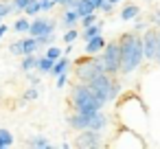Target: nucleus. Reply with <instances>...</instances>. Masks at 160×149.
<instances>
[{"mask_svg": "<svg viewBox=\"0 0 160 149\" xmlns=\"http://www.w3.org/2000/svg\"><path fill=\"white\" fill-rule=\"evenodd\" d=\"M55 7H59V0H42V13H48Z\"/></svg>", "mask_w": 160, "mask_h": 149, "instance_id": "29", "label": "nucleus"}, {"mask_svg": "<svg viewBox=\"0 0 160 149\" xmlns=\"http://www.w3.org/2000/svg\"><path fill=\"white\" fill-rule=\"evenodd\" d=\"M72 68V62H70V55H62L55 64H53V70H51V77L55 79L57 75H62V72H68Z\"/></svg>", "mask_w": 160, "mask_h": 149, "instance_id": "12", "label": "nucleus"}, {"mask_svg": "<svg viewBox=\"0 0 160 149\" xmlns=\"http://www.w3.org/2000/svg\"><path fill=\"white\" fill-rule=\"evenodd\" d=\"M7 16H16L13 13V5H11V0H0V18H7Z\"/></svg>", "mask_w": 160, "mask_h": 149, "instance_id": "24", "label": "nucleus"}, {"mask_svg": "<svg viewBox=\"0 0 160 149\" xmlns=\"http://www.w3.org/2000/svg\"><path fill=\"white\" fill-rule=\"evenodd\" d=\"M55 31H57V20L48 18V16H35L31 20V27H29V35H33V37L55 35Z\"/></svg>", "mask_w": 160, "mask_h": 149, "instance_id": "8", "label": "nucleus"}, {"mask_svg": "<svg viewBox=\"0 0 160 149\" xmlns=\"http://www.w3.org/2000/svg\"><path fill=\"white\" fill-rule=\"evenodd\" d=\"M68 83H70V70H68V72H62V75L55 77V88H57V90L66 88Z\"/></svg>", "mask_w": 160, "mask_h": 149, "instance_id": "26", "label": "nucleus"}, {"mask_svg": "<svg viewBox=\"0 0 160 149\" xmlns=\"http://www.w3.org/2000/svg\"><path fill=\"white\" fill-rule=\"evenodd\" d=\"M156 66H160V27H158V48H156V59H153Z\"/></svg>", "mask_w": 160, "mask_h": 149, "instance_id": "35", "label": "nucleus"}, {"mask_svg": "<svg viewBox=\"0 0 160 149\" xmlns=\"http://www.w3.org/2000/svg\"><path fill=\"white\" fill-rule=\"evenodd\" d=\"M110 2H114V5H116V2H123V0H110Z\"/></svg>", "mask_w": 160, "mask_h": 149, "instance_id": "38", "label": "nucleus"}, {"mask_svg": "<svg viewBox=\"0 0 160 149\" xmlns=\"http://www.w3.org/2000/svg\"><path fill=\"white\" fill-rule=\"evenodd\" d=\"M149 22H151L153 27H160V11H153V13L149 16Z\"/></svg>", "mask_w": 160, "mask_h": 149, "instance_id": "34", "label": "nucleus"}, {"mask_svg": "<svg viewBox=\"0 0 160 149\" xmlns=\"http://www.w3.org/2000/svg\"><path fill=\"white\" fill-rule=\"evenodd\" d=\"M38 57H40V53L22 55V57H20V70H22V72H31V70H35V68H38Z\"/></svg>", "mask_w": 160, "mask_h": 149, "instance_id": "15", "label": "nucleus"}, {"mask_svg": "<svg viewBox=\"0 0 160 149\" xmlns=\"http://www.w3.org/2000/svg\"><path fill=\"white\" fill-rule=\"evenodd\" d=\"M29 27H31L29 16H20V18H16V22H13L11 31H16L18 35H24V33H29Z\"/></svg>", "mask_w": 160, "mask_h": 149, "instance_id": "18", "label": "nucleus"}, {"mask_svg": "<svg viewBox=\"0 0 160 149\" xmlns=\"http://www.w3.org/2000/svg\"><path fill=\"white\" fill-rule=\"evenodd\" d=\"M22 13H24V16H29V18L40 16V13H42V0H31V2L27 5V9H24Z\"/></svg>", "mask_w": 160, "mask_h": 149, "instance_id": "20", "label": "nucleus"}, {"mask_svg": "<svg viewBox=\"0 0 160 149\" xmlns=\"http://www.w3.org/2000/svg\"><path fill=\"white\" fill-rule=\"evenodd\" d=\"M88 86L99 94V99H101L105 105L116 103V99H118L121 92H123V83L118 81V75H108V72L99 75L97 79H92Z\"/></svg>", "mask_w": 160, "mask_h": 149, "instance_id": "4", "label": "nucleus"}, {"mask_svg": "<svg viewBox=\"0 0 160 149\" xmlns=\"http://www.w3.org/2000/svg\"><path fill=\"white\" fill-rule=\"evenodd\" d=\"M9 53H11V55H16V57H22V55H24V46H22V37L9 44Z\"/></svg>", "mask_w": 160, "mask_h": 149, "instance_id": "25", "label": "nucleus"}, {"mask_svg": "<svg viewBox=\"0 0 160 149\" xmlns=\"http://www.w3.org/2000/svg\"><path fill=\"white\" fill-rule=\"evenodd\" d=\"M22 46H24V55H31V53H38V51H40L38 37H33V35H29V33H27V37H22Z\"/></svg>", "mask_w": 160, "mask_h": 149, "instance_id": "19", "label": "nucleus"}, {"mask_svg": "<svg viewBox=\"0 0 160 149\" xmlns=\"http://www.w3.org/2000/svg\"><path fill=\"white\" fill-rule=\"evenodd\" d=\"M79 13H77V9H64L62 11V18H59V22L64 24V29H72V27H77L79 24Z\"/></svg>", "mask_w": 160, "mask_h": 149, "instance_id": "11", "label": "nucleus"}, {"mask_svg": "<svg viewBox=\"0 0 160 149\" xmlns=\"http://www.w3.org/2000/svg\"><path fill=\"white\" fill-rule=\"evenodd\" d=\"M101 64L108 75H121V44L118 40L105 42V48L101 51Z\"/></svg>", "mask_w": 160, "mask_h": 149, "instance_id": "6", "label": "nucleus"}, {"mask_svg": "<svg viewBox=\"0 0 160 149\" xmlns=\"http://www.w3.org/2000/svg\"><path fill=\"white\" fill-rule=\"evenodd\" d=\"M7 33H9V27H7L5 22H0V42H2V37H5Z\"/></svg>", "mask_w": 160, "mask_h": 149, "instance_id": "36", "label": "nucleus"}, {"mask_svg": "<svg viewBox=\"0 0 160 149\" xmlns=\"http://www.w3.org/2000/svg\"><path fill=\"white\" fill-rule=\"evenodd\" d=\"M0 22H2V18H0Z\"/></svg>", "mask_w": 160, "mask_h": 149, "instance_id": "39", "label": "nucleus"}, {"mask_svg": "<svg viewBox=\"0 0 160 149\" xmlns=\"http://www.w3.org/2000/svg\"><path fill=\"white\" fill-rule=\"evenodd\" d=\"M140 7L138 5H132V2H127L123 9H121V13H118V18L123 20V22H132V20H136L138 16H140Z\"/></svg>", "mask_w": 160, "mask_h": 149, "instance_id": "13", "label": "nucleus"}, {"mask_svg": "<svg viewBox=\"0 0 160 149\" xmlns=\"http://www.w3.org/2000/svg\"><path fill=\"white\" fill-rule=\"evenodd\" d=\"M66 125L72 127L75 132H81V129H97V132H105L110 125H112V118L99 110V112H72L66 116Z\"/></svg>", "mask_w": 160, "mask_h": 149, "instance_id": "3", "label": "nucleus"}, {"mask_svg": "<svg viewBox=\"0 0 160 149\" xmlns=\"http://www.w3.org/2000/svg\"><path fill=\"white\" fill-rule=\"evenodd\" d=\"M145 29H149V22L140 20V16H138V18H136V27H134V31H136V33H142Z\"/></svg>", "mask_w": 160, "mask_h": 149, "instance_id": "33", "label": "nucleus"}, {"mask_svg": "<svg viewBox=\"0 0 160 149\" xmlns=\"http://www.w3.org/2000/svg\"><path fill=\"white\" fill-rule=\"evenodd\" d=\"M156 48H158V27H149L142 31V51L147 62L156 59Z\"/></svg>", "mask_w": 160, "mask_h": 149, "instance_id": "9", "label": "nucleus"}, {"mask_svg": "<svg viewBox=\"0 0 160 149\" xmlns=\"http://www.w3.org/2000/svg\"><path fill=\"white\" fill-rule=\"evenodd\" d=\"M31 2V0H11V5H13V13H22L27 9V5Z\"/></svg>", "mask_w": 160, "mask_h": 149, "instance_id": "28", "label": "nucleus"}, {"mask_svg": "<svg viewBox=\"0 0 160 149\" xmlns=\"http://www.w3.org/2000/svg\"><path fill=\"white\" fill-rule=\"evenodd\" d=\"M40 94H42V92H40V88H35V86H29V88H27V90L22 92V97H24V99H27L29 103L38 101V99H40Z\"/></svg>", "mask_w": 160, "mask_h": 149, "instance_id": "23", "label": "nucleus"}, {"mask_svg": "<svg viewBox=\"0 0 160 149\" xmlns=\"http://www.w3.org/2000/svg\"><path fill=\"white\" fill-rule=\"evenodd\" d=\"M53 64H55V59H51V57H46V55H40L38 57V72L44 77V75H51V70H53Z\"/></svg>", "mask_w": 160, "mask_h": 149, "instance_id": "17", "label": "nucleus"}, {"mask_svg": "<svg viewBox=\"0 0 160 149\" xmlns=\"http://www.w3.org/2000/svg\"><path fill=\"white\" fill-rule=\"evenodd\" d=\"M92 5H94V7H97V11H99V7L103 5V0H92Z\"/></svg>", "mask_w": 160, "mask_h": 149, "instance_id": "37", "label": "nucleus"}, {"mask_svg": "<svg viewBox=\"0 0 160 149\" xmlns=\"http://www.w3.org/2000/svg\"><path fill=\"white\" fill-rule=\"evenodd\" d=\"M27 145L33 147V149H51V147H55V142H51L44 134H35V136H31V138L27 140Z\"/></svg>", "mask_w": 160, "mask_h": 149, "instance_id": "14", "label": "nucleus"}, {"mask_svg": "<svg viewBox=\"0 0 160 149\" xmlns=\"http://www.w3.org/2000/svg\"><path fill=\"white\" fill-rule=\"evenodd\" d=\"M94 22H99L97 11H94V13H88V16H83V18L79 20V24H81V27H90V24H94Z\"/></svg>", "mask_w": 160, "mask_h": 149, "instance_id": "30", "label": "nucleus"}, {"mask_svg": "<svg viewBox=\"0 0 160 149\" xmlns=\"http://www.w3.org/2000/svg\"><path fill=\"white\" fill-rule=\"evenodd\" d=\"M99 11L105 13V16H110V13L114 11V2H110V0H103V5L99 7Z\"/></svg>", "mask_w": 160, "mask_h": 149, "instance_id": "31", "label": "nucleus"}, {"mask_svg": "<svg viewBox=\"0 0 160 149\" xmlns=\"http://www.w3.org/2000/svg\"><path fill=\"white\" fill-rule=\"evenodd\" d=\"M121 44V75L129 77L134 75L142 62H145V51H142V33L127 31L118 37Z\"/></svg>", "mask_w": 160, "mask_h": 149, "instance_id": "1", "label": "nucleus"}, {"mask_svg": "<svg viewBox=\"0 0 160 149\" xmlns=\"http://www.w3.org/2000/svg\"><path fill=\"white\" fill-rule=\"evenodd\" d=\"M13 145V134L5 127H0V149H7Z\"/></svg>", "mask_w": 160, "mask_h": 149, "instance_id": "21", "label": "nucleus"}, {"mask_svg": "<svg viewBox=\"0 0 160 149\" xmlns=\"http://www.w3.org/2000/svg\"><path fill=\"white\" fill-rule=\"evenodd\" d=\"M44 55H46V57H51V59H55V62H57V59H59V57H62V55H64V51H62V48H59V46H55V44H48V48H46V53H44Z\"/></svg>", "mask_w": 160, "mask_h": 149, "instance_id": "27", "label": "nucleus"}, {"mask_svg": "<svg viewBox=\"0 0 160 149\" xmlns=\"http://www.w3.org/2000/svg\"><path fill=\"white\" fill-rule=\"evenodd\" d=\"M103 72H105V68H103L99 55H86V57L79 59L77 66H75V77H77V81H81V83H90L92 79H97V77L103 75Z\"/></svg>", "mask_w": 160, "mask_h": 149, "instance_id": "5", "label": "nucleus"}, {"mask_svg": "<svg viewBox=\"0 0 160 149\" xmlns=\"http://www.w3.org/2000/svg\"><path fill=\"white\" fill-rule=\"evenodd\" d=\"M79 37H81V31H79L77 27H72V29H66V33H64V42H66V44H75Z\"/></svg>", "mask_w": 160, "mask_h": 149, "instance_id": "22", "label": "nucleus"}, {"mask_svg": "<svg viewBox=\"0 0 160 149\" xmlns=\"http://www.w3.org/2000/svg\"><path fill=\"white\" fill-rule=\"evenodd\" d=\"M68 101H70L72 112H83V114H88V112L105 110V103L99 99V94H97L88 83H81V81H77V83L70 86V97H68Z\"/></svg>", "mask_w": 160, "mask_h": 149, "instance_id": "2", "label": "nucleus"}, {"mask_svg": "<svg viewBox=\"0 0 160 149\" xmlns=\"http://www.w3.org/2000/svg\"><path fill=\"white\" fill-rule=\"evenodd\" d=\"M101 33H103V20H99V22H94V24H90V27H83V31H81V40L88 42L90 37L101 35Z\"/></svg>", "mask_w": 160, "mask_h": 149, "instance_id": "16", "label": "nucleus"}, {"mask_svg": "<svg viewBox=\"0 0 160 149\" xmlns=\"http://www.w3.org/2000/svg\"><path fill=\"white\" fill-rule=\"evenodd\" d=\"M103 48H105V37H103V33H101V35H94V37H90V40L86 42L83 55H101Z\"/></svg>", "mask_w": 160, "mask_h": 149, "instance_id": "10", "label": "nucleus"}, {"mask_svg": "<svg viewBox=\"0 0 160 149\" xmlns=\"http://www.w3.org/2000/svg\"><path fill=\"white\" fill-rule=\"evenodd\" d=\"M72 147H81V149L108 147V140L103 138V132H97V129H81V132L77 134V138L72 140Z\"/></svg>", "mask_w": 160, "mask_h": 149, "instance_id": "7", "label": "nucleus"}, {"mask_svg": "<svg viewBox=\"0 0 160 149\" xmlns=\"http://www.w3.org/2000/svg\"><path fill=\"white\" fill-rule=\"evenodd\" d=\"M79 0H59V7L62 9H77Z\"/></svg>", "mask_w": 160, "mask_h": 149, "instance_id": "32", "label": "nucleus"}]
</instances>
